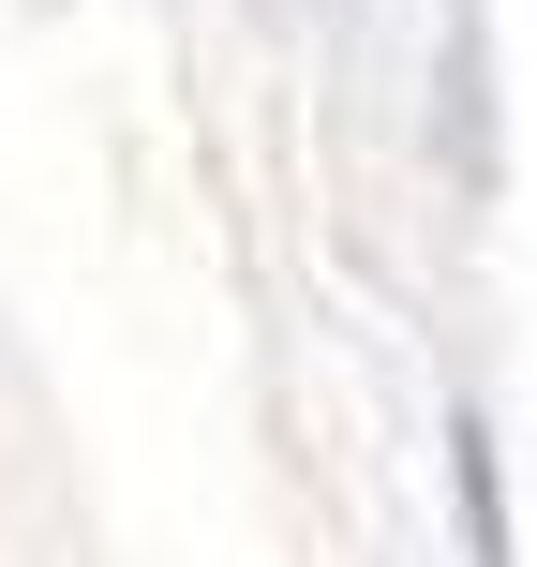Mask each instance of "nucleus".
Here are the masks:
<instances>
[{"mask_svg":"<svg viewBox=\"0 0 537 567\" xmlns=\"http://www.w3.org/2000/svg\"><path fill=\"white\" fill-rule=\"evenodd\" d=\"M448 493H463V567H508V493H493V433H478V403L448 419Z\"/></svg>","mask_w":537,"mask_h":567,"instance_id":"1","label":"nucleus"}]
</instances>
